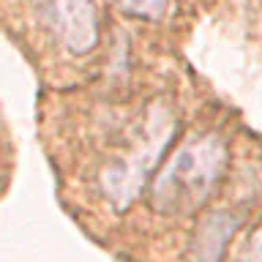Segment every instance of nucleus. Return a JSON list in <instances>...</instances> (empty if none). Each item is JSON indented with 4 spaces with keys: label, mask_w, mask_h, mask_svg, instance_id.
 I'll use <instances>...</instances> for the list:
<instances>
[{
    "label": "nucleus",
    "mask_w": 262,
    "mask_h": 262,
    "mask_svg": "<svg viewBox=\"0 0 262 262\" xmlns=\"http://www.w3.org/2000/svg\"><path fill=\"white\" fill-rule=\"evenodd\" d=\"M229 150L219 134L188 139L156 175L150 200L161 213H191L208 200L227 172Z\"/></svg>",
    "instance_id": "nucleus-1"
},
{
    "label": "nucleus",
    "mask_w": 262,
    "mask_h": 262,
    "mask_svg": "<svg viewBox=\"0 0 262 262\" xmlns=\"http://www.w3.org/2000/svg\"><path fill=\"white\" fill-rule=\"evenodd\" d=\"M172 131V118L167 110H161L159 104L150 106L147 118L142 123V131L137 134L134 145L126 153H120L101 175V188L118 210L128 208L137 200V194L142 191L145 180H147V169L159 159V150L167 145Z\"/></svg>",
    "instance_id": "nucleus-2"
},
{
    "label": "nucleus",
    "mask_w": 262,
    "mask_h": 262,
    "mask_svg": "<svg viewBox=\"0 0 262 262\" xmlns=\"http://www.w3.org/2000/svg\"><path fill=\"white\" fill-rule=\"evenodd\" d=\"M38 19L71 55H88L98 44L93 0H33Z\"/></svg>",
    "instance_id": "nucleus-3"
},
{
    "label": "nucleus",
    "mask_w": 262,
    "mask_h": 262,
    "mask_svg": "<svg viewBox=\"0 0 262 262\" xmlns=\"http://www.w3.org/2000/svg\"><path fill=\"white\" fill-rule=\"evenodd\" d=\"M126 14L142 16V19H161L167 14V0H118Z\"/></svg>",
    "instance_id": "nucleus-4"
},
{
    "label": "nucleus",
    "mask_w": 262,
    "mask_h": 262,
    "mask_svg": "<svg viewBox=\"0 0 262 262\" xmlns=\"http://www.w3.org/2000/svg\"><path fill=\"white\" fill-rule=\"evenodd\" d=\"M241 262H262V224L249 237V243H246V249L241 254Z\"/></svg>",
    "instance_id": "nucleus-5"
}]
</instances>
